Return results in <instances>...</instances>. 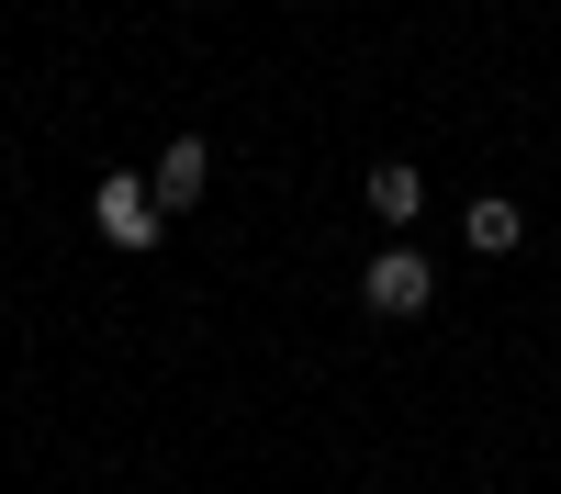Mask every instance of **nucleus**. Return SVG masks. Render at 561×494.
Masks as SVG:
<instances>
[{
    "instance_id": "obj_5",
    "label": "nucleus",
    "mask_w": 561,
    "mask_h": 494,
    "mask_svg": "<svg viewBox=\"0 0 561 494\" xmlns=\"http://www.w3.org/2000/svg\"><path fill=\"white\" fill-rule=\"evenodd\" d=\"M460 237H472V259H505V248H517V237H528V214H517V203H505V192H483L472 214H460Z\"/></svg>"
},
{
    "instance_id": "obj_2",
    "label": "nucleus",
    "mask_w": 561,
    "mask_h": 494,
    "mask_svg": "<svg viewBox=\"0 0 561 494\" xmlns=\"http://www.w3.org/2000/svg\"><path fill=\"white\" fill-rule=\"evenodd\" d=\"M427 292H438V269L415 259V237H393L382 259L359 269V303H370V314H427Z\"/></svg>"
},
{
    "instance_id": "obj_4",
    "label": "nucleus",
    "mask_w": 561,
    "mask_h": 494,
    "mask_svg": "<svg viewBox=\"0 0 561 494\" xmlns=\"http://www.w3.org/2000/svg\"><path fill=\"white\" fill-rule=\"evenodd\" d=\"M370 214H382V225H393V237H404V225H415V214H427V180H415L404 158H382V169H370Z\"/></svg>"
},
{
    "instance_id": "obj_3",
    "label": "nucleus",
    "mask_w": 561,
    "mask_h": 494,
    "mask_svg": "<svg viewBox=\"0 0 561 494\" xmlns=\"http://www.w3.org/2000/svg\"><path fill=\"white\" fill-rule=\"evenodd\" d=\"M214 192V147H203V135H180V147L158 158V214H192Z\"/></svg>"
},
{
    "instance_id": "obj_1",
    "label": "nucleus",
    "mask_w": 561,
    "mask_h": 494,
    "mask_svg": "<svg viewBox=\"0 0 561 494\" xmlns=\"http://www.w3.org/2000/svg\"><path fill=\"white\" fill-rule=\"evenodd\" d=\"M90 225H102L113 248H158V237H169V214H158V180H135V169H113L102 192H90Z\"/></svg>"
}]
</instances>
